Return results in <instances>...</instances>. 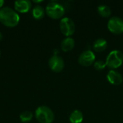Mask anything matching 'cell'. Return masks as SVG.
<instances>
[{"mask_svg": "<svg viewBox=\"0 0 123 123\" xmlns=\"http://www.w3.org/2000/svg\"><path fill=\"white\" fill-rule=\"evenodd\" d=\"M0 22L6 27H13L18 25L19 16L12 8L5 6L0 9Z\"/></svg>", "mask_w": 123, "mask_h": 123, "instance_id": "6da1fadb", "label": "cell"}, {"mask_svg": "<svg viewBox=\"0 0 123 123\" xmlns=\"http://www.w3.org/2000/svg\"><path fill=\"white\" fill-rule=\"evenodd\" d=\"M35 117L40 123H52L54 120V113L47 106H40L35 110Z\"/></svg>", "mask_w": 123, "mask_h": 123, "instance_id": "7a4b0ae2", "label": "cell"}, {"mask_svg": "<svg viewBox=\"0 0 123 123\" xmlns=\"http://www.w3.org/2000/svg\"><path fill=\"white\" fill-rule=\"evenodd\" d=\"M46 14L52 19H59L65 14L64 6L56 1H50L48 4L45 9Z\"/></svg>", "mask_w": 123, "mask_h": 123, "instance_id": "3957f363", "label": "cell"}, {"mask_svg": "<svg viewBox=\"0 0 123 123\" xmlns=\"http://www.w3.org/2000/svg\"><path fill=\"white\" fill-rule=\"evenodd\" d=\"M123 53L119 50H112L107 57V66L112 69H115L120 67L123 64Z\"/></svg>", "mask_w": 123, "mask_h": 123, "instance_id": "277c9868", "label": "cell"}, {"mask_svg": "<svg viewBox=\"0 0 123 123\" xmlns=\"http://www.w3.org/2000/svg\"><path fill=\"white\" fill-rule=\"evenodd\" d=\"M60 30L64 35L70 37L76 30L75 23L71 18L63 17L60 22Z\"/></svg>", "mask_w": 123, "mask_h": 123, "instance_id": "5b68a950", "label": "cell"}, {"mask_svg": "<svg viewBox=\"0 0 123 123\" xmlns=\"http://www.w3.org/2000/svg\"><path fill=\"white\" fill-rule=\"evenodd\" d=\"M107 27L110 32L120 34L123 32V20L119 17H112L108 21Z\"/></svg>", "mask_w": 123, "mask_h": 123, "instance_id": "8992f818", "label": "cell"}, {"mask_svg": "<svg viewBox=\"0 0 123 123\" xmlns=\"http://www.w3.org/2000/svg\"><path fill=\"white\" fill-rule=\"evenodd\" d=\"M48 65L52 71L55 72H60L64 68L65 63L61 56L58 55H53L50 58L48 61Z\"/></svg>", "mask_w": 123, "mask_h": 123, "instance_id": "52a82bcc", "label": "cell"}, {"mask_svg": "<svg viewBox=\"0 0 123 123\" xmlns=\"http://www.w3.org/2000/svg\"><path fill=\"white\" fill-rule=\"evenodd\" d=\"M96 56L92 50H86L81 53L79 57V63L84 66L92 65L95 61Z\"/></svg>", "mask_w": 123, "mask_h": 123, "instance_id": "ba28073f", "label": "cell"}, {"mask_svg": "<svg viewBox=\"0 0 123 123\" xmlns=\"http://www.w3.org/2000/svg\"><path fill=\"white\" fill-rule=\"evenodd\" d=\"M107 78L109 82L114 85H119L123 82V76L120 73L113 69L108 72Z\"/></svg>", "mask_w": 123, "mask_h": 123, "instance_id": "9c48e42d", "label": "cell"}, {"mask_svg": "<svg viewBox=\"0 0 123 123\" xmlns=\"http://www.w3.org/2000/svg\"><path fill=\"white\" fill-rule=\"evenodd\" d=\"M32 6V4L28 0H21L16 1L14 2V8L15 9L21 13L27 12Z\"/></svg>", "mask_w": 123, "mask_h": 123, "instance_id": "30bf717a", "label": "cell"}, {"mask_svg": "<svg viewBox=\"0 0 123 123\" xmlns=\"http://www.w3.org/2000/svg\"><path fill=\"white\" fill-rule=\"evenodd\" d=\"M75 45V41L74 39L71 37H67L65 39L63 40L61 44V49L64 52H68L71 50Z\"/></svg>", "mask_w": 123, "mask_h": 123, "instance_id": "8fae6325", "label": "cell"}, {"mask_svg": "<svg viewBox=\"0 0 123 123\" xmlns=\"http://www.w3.org/2000/svg\"><path fill=\"white\" fill-rule=\"evenodd\" d=\"M107 47V41L104 38H98L93 44V48L96 52H102Z\"/></svg>", "mask_w": 123, "mask_h": 123, "instance_id": "7c38bea8", "label": "cell"}, {"mask_svg": "<svg viewBox=\"0 0 123 123\" xmlns=\"http://www.w3.org/2000/svg\"><path fill=\"white\" fill-rule=\"evenodd\" d=\"M83 113L79 110H75L74 112H72L69 117V120L71 123H81L83 122Z\"/></svg>", "mask_w": 123, "mask_h": 123, "instance_id": "4fadbf2b", "label": "cell"}, {"mask_svg": "<svg viewBox=\"0 0 123 123\" xmlns=\"http://www.w3.org/2000/svg\"><path fill=\"white\" fill-rule=\"evenodd\" d=\"M99 14L103 17H108L112 14V10L110 7L106 4H101L97 8Z\"/></svg>", "mask_w": 123, "mask_h": 123, "instance_id": "5bb4252c", "label": "cell"}, {"mask_svg": "<svg viewBox=\"0 0 123 123\" xmlns=\"http://www.w3.org/2000/svg\"><path fill=\"white\" fill-rule=\"evenodd\" d=\"M45 15V10L44 9L40 6V5H36L33 9H32V16L35 19H42Z\"/></svg>", "mask_w": 123, "mask_h": 123, "instance_id": "9a60e30c", "label": "cell"}, {"mask_svg": "<svg viewBox=\"0 0 123 123\" xmlns=\"http://www.w3.org/2000/svg\"><path fill=\"white\" fill-rule=\"evenodd\" d=\"M32 117H33V115L30 111H25L22 112L19 115L20 120L22 123H29L32 120Z\"/></svg>", "mask_w": 123, "mask_h": 123, "instance_id": "2e32d148", "label": "cell"}, {"mask_svg": "<svg viewBox=\"0 0 123 123\" xmlns=\"http://www.w3.org/2000/svg\"><path fill=\"white\" fill-rule=\"evenodd\" d=\"M107 66L106 61H97L94 63V68L97 70H102L105 68V66Z\"/></svg>", "mask_w": 123, "mask_h": 123, "instance_id": "e0dca14e", "label": "cell"}, {"mask_svg": "<svg viewBox=\"0 0 123 123\" xmlns=\"http://www.w3.org/2000/svg\"><path fill=\"white\" fill-rule=\"evenodd\" d=\"M4 0H0V8L2 7V6L4 5Z\"/></svg>", "mask_w": 123, "mask_h": 123, "instance_id": "ac0fdd59", "label": "cell"}, {"mask_svg": "<svg viewBox=\"0 0 123 123\" xmlns=\"http://www.w3.org/2000/svg\"><path fill=\"white\" fill-rule=\"evenodd\" d=\"M42 1H41V0H40V1H35V0H34V1H33L34 3H40V2H42Z\"/></svg>", "mask_w": 123, "mask_h": 123, "instance_id": "d6986e66", "label": "cell"}, {"mask_svg": "<svg viewBox=\"0 0 123 123\" xmlns=\"http://www.w3.org/2000/svg\"><path fill=\"white\" fill-rule=\"evenodd\" d=\"M2 37H3V36H2V34H1V32H0V41L2 40Z\"/></svg>", "mask_w": 123, "mask_h": 123, "instance_id": "ffe728a7", "label": "cell"}]
</instances>
